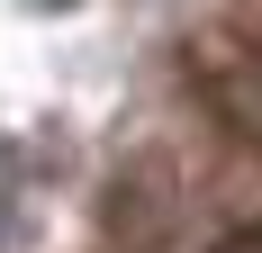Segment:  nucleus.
I'll list each match as a JSON object with an SVG mask.
<instances>
[{
  "instance_id": "1",
  "label": "nucleus",
  "mask_w": 262,
  "mask_h": 253,
  "mask_svg": "<svg viewBox=\"0 0 262 253\" xmlns=\"http://www.w3.org/2000/svg\"><path fill=\"white\" fill-rule=\"evenodd\" d=\"M217 109H226V126H235L244 145H262V46H244L235 64H226V81H217Z\"/></svg>"
},
{
  "instance_id": "2",
  "label": "nucleus",
  "mask_w": 262,
  "mask_h": 253,
  "mask_svg": "<svg viewBox=\"0 0 262 253\" xmlns=\"http://www.w3.org/2000/svg\"><path fill=\"white\" fill-rule=\"evenodd\" d=\"M208 253H262V226H235V235H217Z\"/></svg>"
},
{
  "instance_id": "3",
  "label": "nucleus",
  "mask_w": 262,
  "mask_h": 253,
  "mask_svg": "<svg viewBox=\"0 0 262 253\" xmlns=\"http://www.w3.org/2000/svg\"><path fill=\"white\" fill-rule=\"evenodd\" d=\"M36 9H81V0H36Z\"/></svg>"
}]
</instances>
